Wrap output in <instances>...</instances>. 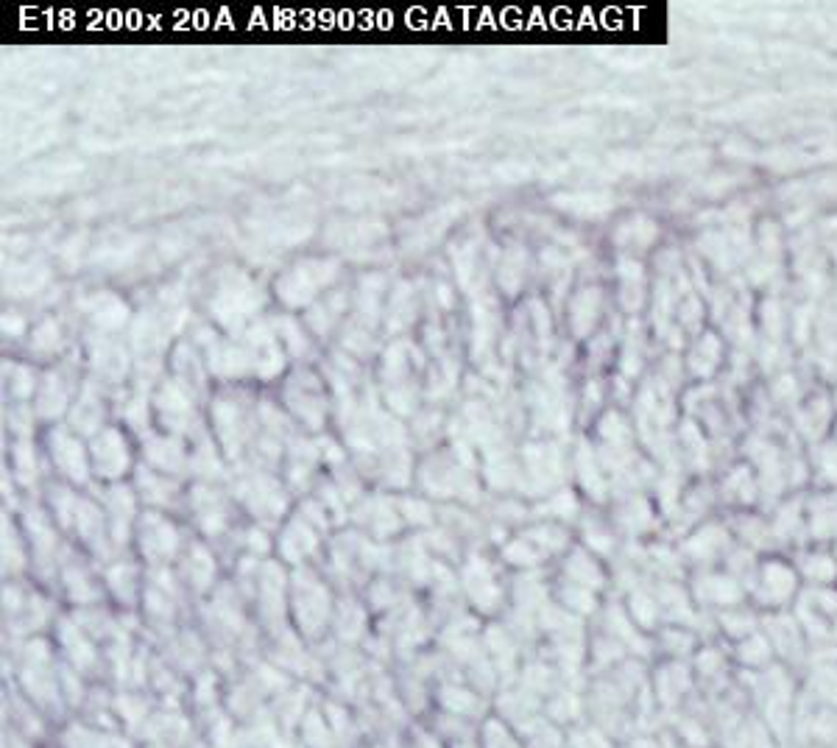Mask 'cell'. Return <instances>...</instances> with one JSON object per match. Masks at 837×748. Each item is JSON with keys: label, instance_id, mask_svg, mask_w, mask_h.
I'll list each match as a JSON object with an SVG mask.
<instances>
[{"label": "cell", "instance_id": "1", "mask_svg": "<svg viewBox=\"0 0 837 748\" xmlns=\"http://www.w3.org/2000/svg\"><path fill=\"white\" fill-rule=\"evenodd\" d=\"M48 453H51V461H54L56 472H59L67 483L84 486V483L90 481L93 464H90V455L84 453L79 436H76L73 430L70 428L51 430V433H48Z\"/></svg>", "mask_w": 837, "mask_h": 748}, {"label": "cell", "instance_id": "2", "mask_svg": "<svg viewBox=\"0 0 837 748\" xmlns=\"http://www.w3.org/2000/svg\"><path fill=\"white\" fill-rule=\"evenodd\" d=\"M90 464H93L95 475H101V481H120L132 467V450H129L126 436L118 428H104L101 433H95L93 447H90Z\"/></svg>", "mask_w": 837, "mask_h": 748}, {"label": "cell", "instance_id": "3", "mask_svg": "<svg viewBox=\"0 0 837 748\" xmlns=\"http://www.w3.org/2000/svg\"><path fill=\"white\" fill-rule=\"evenodd\" d=\"M137 492L146 503H154V506H171L179 500V483L173 475H165L160 469L154 467H140L137 469Z\"/></svg>", "mask_w": 837, "mask_h": 748}, {"label": "cell", "instance_id": "4", "mask_svg": "<svg viewBox=\"0 0 837 748\" xmlns=\"http://www.w3.org/2000/svg\"><path fill=\"white\" fill-rule=\"evenodd\" d=\"M34 402H37V414L40 416L54 419L56 414H62V411L67 408V402H70V388L65 386L62 374L59 372L45 374L40 388H37V394H34Z\"/></svg>", "mask_w": 837, "mask_h": 748}, {"label": "cell", "instance_id": "5", "mask_svg": "<svg viewBox=\"0 0 837 748\" xmlns=\"http://www.w3.org/2000/svg\"><path fill=\"white\" fill-rule=\"evenodd\" d=\"M101 422H104V405H101V400H95V394L87 388L73 405V428L87 430V433H101L104 430Z\"/></svg>", "mask_w": 837, "mask_h": 748}, {"label": "cell", "instance_id": "6", "mask_svg": "<svg viewBox=\"0 0 837 748\" xmlns=\"http://www.w3.org/2000/svg\"><path fill=\"white\" fill-rule=\"evenodd\" d=\"M12 467L14 475L23 483H31V478L37 475V458H34V444L31 441H17L12 447Z\"/></svg>", "mask_w": 837, "mask_h": 748}]
</instances>
